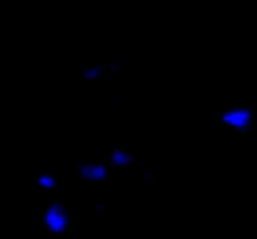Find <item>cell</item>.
Masks as SVG:
<instances>
[{
    "instance_id": "cell-1",
    "label": "cell",
    "mask_w": 257,
    "mask_h": 239,
    "mask_svg": "<svg viewBox=\"0 0 257 239\" xmlns=\"http://www.w3.org/2000/svg\"><path fill=\"white\" fill-rule=\"evenodd\" d=\"M217 120H220V125L227 127L230 132H235V135H247V132L252 130V125H255V110H252V105H242V102L227 105V107L220 110Z\"/></svg>"
},
{
    "instance_id": "cell-2",
    "label": "cell",
    "mask_w": 257,
    "mask_h": 239,
    "mask_svg": "<svg viewBox=\"0 0 257 239\" xmlns=\"http://www.w3.org/2000/svg\"><path fill=\"white\" fill-rule=\"evenodd\" d=\"M70 224H73V217H70L68 204L60 202V199H50L45 204V209H43V227L50 234L60 237V234H65L70 229Z\"/></svg>"
},
{
    "instance_id": "cell-3",
    "label": "cell",
    "mask_w": 257,
    "mask_h": 239,
    "mask_svg": "<svg viewBox=\"0 0 257 239\" xmlns=\"http://www.w3.org/2000/svg\"><path fill=\"white\" fill-rule=\"evenodd\" d=\"M75 174L87 184H102V182L110 179L112 169L105 159H83V162L75 164Z\"/></svg>"
},
{
    "instance_id": "cell-4",
    "label": "cell",
    "mask_w": 257,
    "mask_h": 239,
    "mask_svg": "<svg viewBox=\"0 0 257 239\" xmlns=\"http://www.w3.org/2000/svg\"><path fill=\"white\" fill-rule=\"evenodd\" d=\"M105 162L110 164V169H130V167H135V155H133L130 147L115 145V147H110Z\"/></svg>"
},
{
    "instance_id": "cell-5",
    "label": "cell",
    "mask_w": 257,
    "mask_h": 239,
    "mask_svg": "<svg viewBox=\"0 0 257 239\" xmlns=\"http://www.w3.org/2000/svg\"><path fill=\"white\" fill-rule=\"evenodd\" d=\"M112 70H117V65L95 60V63H87L85 68L80 70V75H83V80H87V82H97V80H105V75L112 73Z\"/></svg>"
},
{
    "instance_id": "cell-6",
    "label": "cell",
    "mask_w": 257,
    "mask_h": 239,
    "mask_svg": "<svg viewBox=\"0 0 257 239\" xmlns=\"http://www.w3.org/2000/svg\"><path fill=\"white\" fill-rule=\"evenodd\" d=\"M35 184H38V189H43V192H55V189H58V184H60V179H58V174H55V172L43 169V172H38V174H35Z\"/></svg>"
}]
</instances>
